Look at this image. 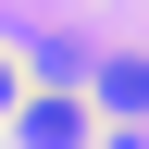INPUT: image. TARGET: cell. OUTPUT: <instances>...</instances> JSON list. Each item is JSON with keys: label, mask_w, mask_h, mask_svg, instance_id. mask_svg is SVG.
Here are the masks:
<instances>
[{"label": "cell", "mask_w": 149, "mask_h": 149, "mask_svg": "<svg viewBox=\"0 0 149 149\" xmlns=\"http://www.w3.org/2000/svg\"><path fill=\"white\" fill-rule=\"evenodd\" d=\"M87 137H100V124L74 100H13V149H87Z\"/></svg>", "instance_id": "6da1fadb"}, {"label": "cell", "mask_w": 149, "mask_h": 149, "mask_svg": "<svg viewBox=\"0 0 149 149\" xmlns=\"http://www.w3.org/2000/svg\"><path fill=\"white\" fill-rule=\"evenodd\" d=\"M112 112H124V124L149 112V62H112Z\"/></svg>", "instance_id": "7a4b0ae2"}, {"label": "cell", "mask_w": 149, "mask_h": 149, "mask_svg": "<svg viewBox=\"0 0 149 149\" xmlns=\"http://www.w3.org/2000/svg\"><path fill=\"white\" fill-rule=\"evenodd\" d=\"M13 100H25V74H13V62H0V112H13Z\"/></svg>", "instance_id": "3957f363"}]
</instances>
